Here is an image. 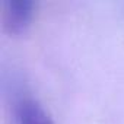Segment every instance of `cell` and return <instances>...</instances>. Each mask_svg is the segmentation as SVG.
Segmentation results:
<instances>
[{"label": "cell", "mask_w": 124, "mask_h": 124, "mask_svg": "<svg viewBox=\"0 0 124 124\" xmlns=\"http://www.w3.org/2000/svg\"><path fill=\"white\" fill-rule=\"evenodd\" d=\"M35 5L31 0H8L3 3V26L12 37L26 34L34 18Z\"/></svg>", "instance_id": "6da1fadb"}, {"label": "cell", "mask_w": 124, "mask_h": 124, "mask_svg": "<svg viewBox=\"0 0 124 124\" xmlns=\"http://www.w3.org/2000/svg\"><path fill=\"white\" fill-rule=\"evenodd\" d=\"M16 124H54L42 105L35 99H22L16 107Z\"/></svg>", "instance_id": "7a4b0ae2"}]
</instances>
